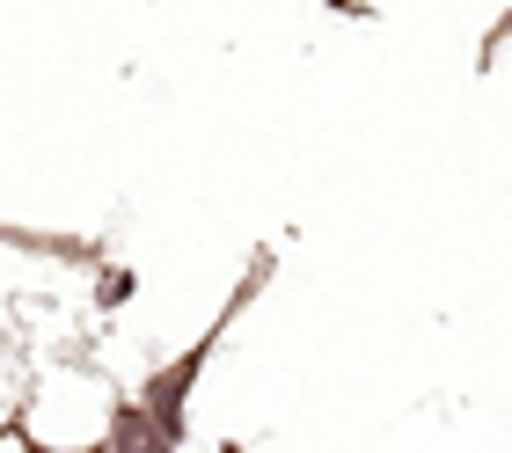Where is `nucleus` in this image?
Wrapping results in <instances>:
<instances>
[{
	"instance_id": "1",
	"label": "nucleus",
	"mask_w": 512,
	"mask_h": 453,
	"mask_svg": "<svg viewBox=\"0 0 512 453\" xmlns=\"http://www.w3.org/2000/svg\"><path fill=\"white\" fill-rule=\"evenodd\" d=\"M264 278H271V249H256V264H249V278L235 285V300L213 315V329L191 344V351H176L161 373H147V388H139V402L110 424V446L118 453H169V446H183V432H191V395H198V373L213 366V351H220V337L235 329V315L264 293Z\"/></svg>"
}]
</instances>
